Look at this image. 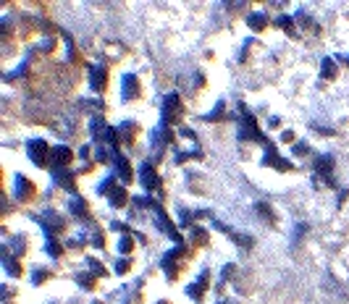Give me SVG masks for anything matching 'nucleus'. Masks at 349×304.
Returning <instances> with one entry per match:
<instances>
[{"instance_id": "nucleus-9", "label": "nucleus", "mask_w": 349, "mask_h": 304, "mask_svg": "<svg viewBox=\"0 0 349 304\" xmlns=\"http://www.w3.org/2000/svg\"><path fill=\"white\" fill-rule=\"evenodd\" d=\"M118 252H121V255H129V252H131V239H129V236H126V239H121Z\"/></svg>"}, {"instance_id": "nucleus-3", "label": "nucleus", "mask_w": 349, "mask_h": 304, "mask_svg": "<svg viewBox=\"0 0 349 304\" xmlns=\"http://www.w3.org/2000/svg\"><path fill=\"white\" fill-rule=\"evenodd\" d=\"M121 95H124V100H134V97H139V82H137V76H124V84H121Z\"/></svg>"}, {"instance_id": "nucleus-1", "label": "nucleus", "mask_w": 349, "mask_h": 304, "mask_svg": "<svg viewBox=\"0 0 349 304\" xmlns=\"http://www.w3.org/2000/svg\"><path fill=\"white\" fill-rule=\"evenodd\" d=\"M26 155H29L39 168H42V165L47 163V144L39 142V139H32L29 144H26Z\"/></svg>"}, {"instance_id": "nucleus-11", "label": "nucleus", "mask_w": 349, "mask_h": 304, "mask_svg": "<svg viewBox=\"0 0 349 304\" xmlns=\"http://www.w3.org/2000/svg\"><path fill=\"white\" fill-rule=\"evenodd\" d=\"M294 152H297V155H307L310 150H307V144H305V142H300V144H297V150H294Z\"/></svg>"}, {"instance_id": "nucleus-10", "label": "nucleus", "mask_w": 349, "mask_h": 304, "mask_svg": "<svg viewBox=\"0 0 349 304\" xmlns=\"http://www.w3.org/2000/svg\"><path fill=\"white\" fill-rule=\"evenodd\" d=\"M126 270H129V260H126V262H124V260H121V262H118V265H116V273H126Z\"/></svg>"}, {"instance_id": "nucleus-8", "label": "nucleus", "mask_w": 349, "mask_h": 304, "mask_svg": "<svg viewBox=\"0 0 349 304\" xmlns=\"http://www.w3.org/2000/svg\"><path fill=\"white\" fill-rule=\"evenodd\" d=\"M268 21H265V16L263 13H255V16H250V26H255V29H263Z\"/></svg>"}, {"instance_id": "nucleus-2", "label": "nucleus", "mask_w": 349, "mask_h": 304, "mask_svg": "<svg viewBox=\"0 0 349 304\" xmlns=\"http://www.w3.org/2000/svg\"><path fill=\"white\" fill-rule=\"evenodd\" d=\"M139 178H142V187H144L147 192H153V189L160 187V178H158V173H155V168H153V163H147V160L142 163Z\"/></svg>"}, {"instance_id": "nucleus-7", "label": "nucleus", "mask_w": 349, "mask_h": 304, "mask_svg": "<svg viewBox=\"0 0 349 304\" xmlns=\"http://www.w3.org/2000/svg\"><path fill=\"white\" fill-rule=\"evenodd\" d=\"M320 76H323V79H331V76H336V69H333L331 58H326V60H323V71H320Z\"/></svg>"}, {"instance_id": "nucleus-4", "label": "nucleus", "mask_w": 349, "mask_h": 304, "mask_svg": "<svg viewBox=\"0 0 349 304\" xmlns=\"http://www.w3.org/2000/svg\"><path fill=\"white\" fill-rule=\"evenodd\" d=\"M89 87L92 89H103L105 87V69L103 66H92L89 69Z\"/></svg>"}, {"instance_id": "nucleus-6", "label": "nucleus", "mask_w": 349, "mask_h": 304, "mask_svg": "<svg viewBox=\"0 0 349 304\" xmlns=\"http://www.w3.org/2000/svg\"><path fill=\"white\" fill-rule=\"evenodd\" d=\"M69 207H71L74 215H84V213H87V202L82 200V197H74V200L69 202Z\"/></svg>"}, {"instance_id": "nucleus-5", "label": "nucleus", "mask_w": 349, "mask_h": 304, "mask_svg": "<svg viewBox=\"0 0 349 304\" xmlns=\"http://www.w3.org/2000/svg\"><path fill=\"white\" fill-rule=\"evenodd\" d=\"M16 194H19V200H29V197L34 194V189H32V184L26 181L24 176H16Z\"/></svg>"}]
</instances>
